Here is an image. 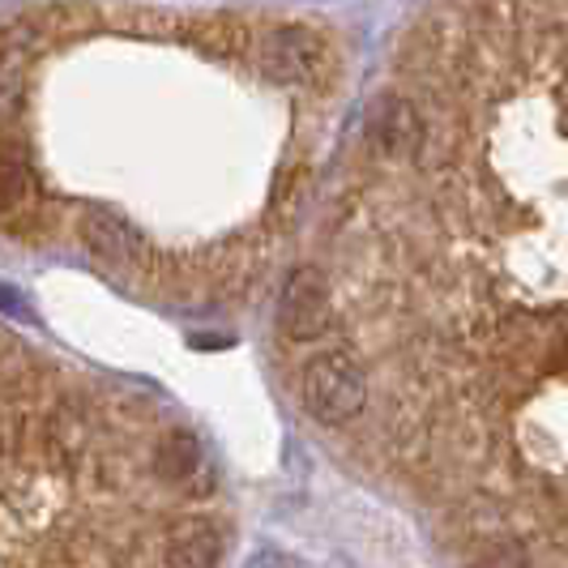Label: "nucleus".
Listing matches in <instances>:
<instances>
[{"instance_id":"nucleus-4","label":"nucleus","mask_w":568,"mask_h":568,"mask_svg":"<svg viewBox=\"0 0 568 568\" xmlns=\"http://www.w3.org/2000/svg\"><path fill=\"white\" fill-rule=\"evenodd\" d=\"M244 568H295V565H291L286 556H278V551H256V556Z\"/></svg>"},{"instance_id":"nucleus-2","label":"nucleus","mask_w":568,"mask_h":568,"mask_svg":"<svg viewBox=\"0 0 568 568\" xmlns=\"http://www.w3.org/2000/svg\"><path fill=\"white\" fill-rule=\"evenodd\" d=\"M278 334L291 346H313L325 334V283L313 261L286 274L283 295H278Z\"/></svg>"},{"instance_id":"nucleus-3","label":"nucleus","mask_w":568,"mask_h":568,"mask_svg":"<svg viewBox=\"0 0 568 568\" xmlns=\"http://www.w3.org/2000/svg\"><path fill=\"white\" fill-rule=\"evenodd\" d=\"M227 526L210 509L184 513L163 539V568H223Z\"/></svg>"},{"instance_id":"nucleus-1","label":"nucleus","mask_w":568,"mask_h":568,"mask_svg":"<svg viewBox=\"0 0 568 568\" xmlns=\"http://www.w3.org/2000/svg\"><path fill=\"white\" fill-rule=\"evenodd\" d=\"M321 214L329 432L445 568H568V0H424Z\"/></svg>"}]
</instances>
